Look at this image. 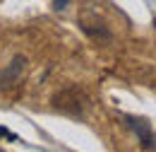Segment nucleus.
<instances>
[{
	"instance_id": "obj_2",
	"label": "nucleus",
	"mask_w": 156,
	"mask_h": 152,
	"mask_svg": "<svg viewBox=\"0 0 156 152\" xmlns=\"http://www.w3.org/2000/svg\"><path fill=\"white\" fill-rule=\"evenodd\" d=\"M120 121H125V126L137 135V142L142 145V150H156V133H154V128H151V123L147 118L122 114Z\"/></svg>"
},
{
	"instance_id": "obj_1",
	"label": "nucleus",
	"mask_w": 156,
	"mask_h": 152,
	"mask_svg": "<svg viewBox=\"0 0 156 152\" xmlns=\"http://www.w3.org/2000/svg\"><path fill=\"white\" fill-rule=\"evenodd\" d=\"M53 109L60 114L72 116V118H84L87 109H89V99L79 87H67L53 97Z\"/></svg>"
},
{
	"instance_id": "obj_4",
	"label": "nucleus",
	"mask_w": 156,
	"mask_h": 152,
	"mask_svg": "<svg viewBox=\"0 0 156 152\" xmlns=\"http://www.w3.org/2000/svg\"><path fill=\"white\" fill-rule=\"evenodd\" d=\"M67 2H70V0H53V7H55V10H62V7H67Z\"/></svg>"
},
{
	"instance_id": "obj_5",
	"label": "nucleus",
	"mask_w": 156,
	"mask_h": 152,
	"mask_svg": "<svg viewBox=\"0 0 156 152\" xmlns=\"http://www.w3.org/2000/svg\"><path fill=\"white\" fill-rule=\"evenodd\" d=\"M154 27H156V19H154Z\"/></svg>"
},
{
	"instance_id": "obj_3",
	"label": "nucleus",
	"mask_w": 156,
	"mask_h": 152,
	"mask_svg": "<svg viewBox=\"0 0 156 152\" xmlns=\"http://www.w3.org/2000/svg\"><path fill=\"white\" fill-rule=\"evenodd\" d=\"M27 70V58L24 56H15L10 60V65H5L0 70V89H12L22 82V75Z\"/></svg>"
}]
</instances>
